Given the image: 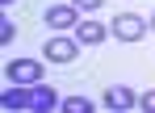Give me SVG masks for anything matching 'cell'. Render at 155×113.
Segmentation results:
<instances>
[{"label": "cell", "mask_w": 155, "mask_h": 113, "mask_svg": "<svg viewBox=\"0 0 155 113\" xmlns=\"http://www.w3.org/2000/svg\"><path fill=\"white\" fill-rule=\"evenodd\" d=\"M143 29H147V21H143L138 13H117V17H113V25H109V34H113V38H122V42H138V38H143Z\"/></svg>", "instance_id": "6da1fadb"}, {"label": "cell", "mask_w": 155, "mask_h": 113, "mask_svg": "<svg viewBox=\"0 0 155 113\" xmlns=\"http://www.w3.org/2000/svg\"><path fill=\"white\" fill-rule=\"evenodd\" d=\"M8 80H13V84H42V63H38V59H13V63H8Z\"/></svg>", "instance_id": "7a4b0ae2"}, {"label": "cell", "mask_w": 155, "mask_h": 113, "mask_svg": "<svg viewBox=\"0 0 155 113\" xmlns=\"http://www.w3.org/2000/svg\"><path fill=\"white\" fill-rule=\"evenodd\" d=\"M76 50H80V38H63V34H54L51 42H46V63H71L76 59Z\"/></svg>", "instance_id": "3957f363"}, {"label": "cell", "mask_w": 155, "mask_h": 113, "mask_svg": "<svg viewBox=\"0 0 155 113\" xmlns=\"http://www.w3.org/2000/svg\"><path fill=\"white\" fill-rule=\"evenodd\" d=\"M46 25H51L54 34H63V29H76V25H80L76 4H51V8H46Z\"/></svg>", "instance_id": "277c9868"}, {"label": "cell", "mask_w": 155, "mask_h": 113, "mask_svg": "<svg viewBox=\"0 0 155 113\" xmlns=\"http://www.w3.org/2000/svg\"><path fill=\"white\" fill-rule=\"evenodd\" d=\"M105 105L109 109H134L138 105V96H134V88H126V84H113V88H105Z\"/></svg>", "instance_id": "5b68a950"}, {"label": "cell", "mask_w": 155, "mask_h": 113, "mask_svg": "<svg viewBox=\"0 0 155 113\" xmlns=\"http://www.w3.org/2000/svg\"><path fill=\"white\" fill-rule=\"evenodd\" d=\"M0 105H4V109H34V88L29 84H13L0 96Z\"/></svg>", "instance_id": "8992f818"}, {"label": "cell", "mask_w": 155, "mask_h": 113, "mask_svg": "<svg viewBox=\"0 0 155 113\" xmlns=\"http://www.w3.org/2000/svg\"><path fill=\"white\" fill-rule=\"evenodd\" d=\"M76 38L84 42V46H101L105 38H109V29H105L101 21H80V25H76Z\"/></svg>", "instance_id": "52a82bcc"}, {"label": "cell", "mask_w": 155, "mask_h": 113, "mask_svg": "<svg viewBox=\"0 0 155 113\" xmlns=\"http://www.w3.org/2000/svg\"><path fill=\"white\" fill-rule=\"evenodd\" d=\"M34 109L46 113V109H59V96H54L46 84H34Z\"/></svg>", "instance_id": "ba28073f"}, {"label": "cell", "mask_w": 155, "mask_h": 113, "mask_svg": "<svg viewBox=\"0 0 155 113\" xmlns=\"http://www.w3.org/2000/svg\"><path fill=\"white\" fill-rule=\"evenodd\" d=\"M63 113H92V101L88 96H67L63 101Z\"/></svg>", "instance_id": "9c48e42d"}, {"label": "cell", "mask_w": 155, "mask_h": 113, "mask_svg": "<svg viewBox=\"0 0 155 113\" xmlns=\"http://www.w3.org/2000/svg\"><path fill=\"white\" fill-rule=\"evenodd\" d=\"M13 38H17V25L4 17V21H0V42H13Z\"/></svg>", "instance_id": "30bf717a"}, {"label": "cell", "mask_w": 155, "mask_h": 113, "mask_svg": "<svg viewBox=\"0 0 155 113\" xmlns=\"http://www.w3.org/2000/svg\"><path fill=\"white\" fill-rule=\"evenodd\" d=\"M138 105H143L147 113H155V88H151V92H143V96H138Z\"/></svg>", "instance_id": "8fae6325"}, {"label": "cell", "mask_w": 155, "mask_h": 113, "mask_svg": "<svg viewBox=\"0 0 155 113\" xmlns=\"http://www.w3.org/2000/svg\"><path fill=\"white\" fill-rule=\"evenodd\" d=\"M71 4H76V8H101L105 0H71Z\"/></svg>", "instance_id": "7c38bea8"}, {"label": "cell", "mask_w": 155, "mask_h": 113, "mask_svg": "<svg viewBox=\"0 0 155 113\" xmlns=\"http://www.w3.org/2000/svg\"><path fill=\"white\" fill-rule=\"evenodd\" d=\"M0 4H13V0H0Z\"/></svg>", "instance_id": "4fadbf2b"}, {"label": "cell", "mask_w": 155, "mask_h": 113, "mask_svg": "<svg viewBox=\"0 0 155 113\" xmlns=\"http://www.w3.org/2000/svg\"><path fill=\"white\" fill-rule=\"evenodd\" d=\"M151 25H155V17H151Z\"/></svg>", "instance_id": "5bb4252c"}]
</instances>
